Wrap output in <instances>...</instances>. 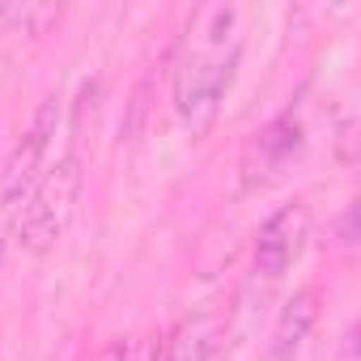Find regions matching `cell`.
I'll use <instances>...</instances> for the list:
<instances>
[{
    "label": "cell",
    "instance_id": "6",
    "mask_svg": "<svg viewBox=\"0 0 361 361\" xmlns=\"http://www.w3.org/2000/svg\"><path fill=\"white\" fill-rule=\"evenodd\" d=\"M226 340V314L221 310H196L178 319L170 336L161 340L153 361H213V353Z\"/></svg>",
    "mask_w": 361,
    "mask_h": 361
},
{
    "label": "cell",
    "instance_id": "7",
    "mask_svg": "<svg viewBox=\"0 0 361 361\" xmlns=\"http://www.w3.org/2000/svg\"><path fill=\"white\" fill-rule=\"evenodd\" d=\"M314 323H319V289H298L281 306V319H276V331H272V361H298Z\"/></svg>",
    "mask_w": 361,
    "mask_h": 361
},
{
    "label": "cell",
    "instance_id": "3",
    "mask_svg": "<svg viewBox=\"0 0 361 361\" xmlns=\"http://www.w3.org/2000/svg\"><path fill=\"white\" fill-rule=\"evenodd\" d=\"M56 132H60V102L47 98L30 123V132L22 136L18 153L9 157V170L0 178V204L5 213H18L26 204V196L39 188V178L51 170V145H56Z\"/></svg>",
    "mask_w": 361,
    "mask_h": 361
},
{
    "label": "cell",
    "instance_id": "1",
    "mask_svg": "<svg viewBox=\"0 0 361 361\" xmlns=\"http://www.w3.org/2000/svg\"><path fill=\"white\" fill-rule=\"evenodd\" d=\"M234 22L238 13L226 5L204 9L196 22V35H188V51L174 64V115L192 140L213 132L221 102L238 77L243 43H238Z\"/></svg>",
    "mask_w": 361,
    "mask_h": 361
},
{
    "label": "cell",
    "instance_id": "8",
    "mask_svg": "<svg viewBox=\"0 0 361 361\" xmlns=\"http://www.w3.org/2000/svg\"><path fill=\"white\" fill-rule=\"evenodd\" d=\"M340 361H357V327L344 331V344H340Z\"/></svg>",
    "mask_w": 361,
    "mask_h": 361
},
{
    "label": "cell",
    "instance_id": "5",
    "mask_svg": "<svg viewBox=\"0 0 361 361\" xmlns=\"http://www.w3.org/2000/svg\"><path fill=\"white\" fill-rule=\"evenodd\" d=\"M306 234H310V209L302 200L293 204H281L255 234V247H251V259H255V272L264 281H281L293 259L302 255L306 247Z\"/></svg>",
    "mask_w": 361,
    "mask_h": 361
},
{
    "label": "cell",
    "instance_id": "4",
    "mask_svg": "<svg viewBox=\"0 0 361 361\" xmlns=\"http://www.w3.org/2000/svg\"><path fill=\"white\" fill-rule=\"evenodd\" d=\"M302 149H306V128H302V119L293 115V111H285V115H276L272 123H264L251 140H247V149H243V188H268V183H276V178L302 157Z\"/></svg>",
    "mask_w": 361,
    "mask_h": 361
},
{
    "label": "cell",
    "instance_id": "2",
    "mask_svg": "<svg viewBox=\"0 0 361 361\" xmlns=\"http://www.w3.org/2000/svg\"><path fill=\"white\" fill-rule=\"evenodd\" d=\"M81 188H85V170H81V157L77 153H64L43 178H39V188L26 196L22 204V217H18V234H22V247L43 255L51 251L73 213H77V200H81Z\"/></svg>",
    "mask_w": 361,
    "mask_h": 361
}]
</instances>
